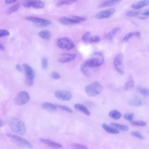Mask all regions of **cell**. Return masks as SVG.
Wrapping results in <instances>:
<instances>
[{"mask_svg": "<svg viewBox=\"0 0 149 149\" xmlns=\"http://www.w3.org/2000/svg\"><path fill=\"white\" fill-rule=\"evenodd\" d=\"M85 90L88 95L94 97L101 93L103 90V87L100 83L95 81L86 86Z\"/></svg>", "mask_w": 149, "mask_h": 149, "instance_id": "obj_3", "label": "cell"}, {"mask_svg": "<svg viewBox=\"0 0 149 149\" xmlns=\"http://www.w3.org/2000/svg\"><path fill=\"white\" fill-rule=\"evenodd\" d=\"M40 140L43 143L49 146L55 148H60L62 147L61 144L49 139L41 138Z\"/></svg>", "mask_w": 149, "mask_h": 149, "instance_id": "obj_17", "label": "cell"}, {"mask_svg": "<svg viewBox=\"0 0 149 149\" xmlns=\"http://www.w3.org/2000/svg\"><path fill=\"white\" fill-rule=\"evenodd\" d=\"M39 36L45 40L49 39L51 36V33L50 31L48 30H43L40 31L38 34Z\"/></svg>", "mask_w": 149, "mask_h": 149, "instance_id": "obj_23", "label": "cell"}, {"mask_svg": "<svg viewBox=\"0 0 149 149\" xmlns=\"http://www.w3.org/2000/svg\"><path fill=\"white\" fill-rule=\"evenodd\" d=\"M123 59V54L121 53H119L116 56L113 61L115 69L118 73L122 74H124L125 73Z\"/></svg>", "mask_w": 149, "mask_h": 149, "instance_id": "obj_7", "label": "cell"}, {"mask_svg": "<svg viewBox=\"0 0 149 149\" xmlns=\"http://www.w3.org/2000/svg\"><path fill=\"white\" fill-rule=\"evenodd\" d=\"M131 134L132 136L139 139L141 140L144 139V137L138 131H133L131 132Z\"/></svg>", "mask_w": 149, "mask_h": 149, "instance_id": "obj_36", "label": "cell"}, {"mask_svg": "<svg viewBox=\"0 0 149 149\" xmlns=\"http://www.w3.org/2000/svg\"><path fill=\"white\" fill-rule=\"evenodd\" d=\"M121 0H103L99 5V7L104 8L110 7L114 6L119 2Z\"/></svg>", "mask_w": 149, "mask_h": 149, "instance_id": "obj_15", "label": "cell"}, {"mask_svg": "<svg viewBox=\"0 0 149 149\" xmlns=\"http://www.w3.org/2000/svg\"><path fill=\"white\" fill-rule=\"evenodd\" d=\"M81 70L83 74L87 77L89 76V74L88 67L86 66L84 63L81 64Z\"/></svg>", "mask_w": 149, "mask_h": 149, "instance_id": "obj_32", "label": "cell"}, {"mask_svg": "<svg viewBox=\"0 0 149 149\" xmlns=\"http://www.w3.org/2000/svg\"><path fill=\"white\" fill-rule=\"evenodd\" d=\"M110 125L113 127L118 128L124 131H127L129 130L128 127L126 125L113 122L111 123Z\"/></svg>", "mask_w": 149, "mask_h": 149, "instance_id": "obj_26", "label": "cell"}, {"mask_svg": "<svg viewBox=\"0 0 149 149\" xmlns=\"http://www.w3.org/2000/svg\"><path fill=\"white\" fill-rule=\"evenodd\" d=\"M148 133H149V130L148 131Z\"/></svg>", "mask_w": 149, "mask_h": 149, "instance_id": "obj_52", "label": "cell"}, {"mask_svg": "<svg viewBox=\"0 0 149 149\" xmlns=\"http://www.w3.org/2000/svg\"><path fill=\"white\" fill-rule=\"evenodd\" d=\"M20 7L19 3H17L9 8L6 11V13L10 15L17 11Z\"/></svg>", "mask_w": 149, "mask_h": 149, "instance_id": "obj_25", "label": "cell"}, {"mask_svg": "<svg viewBox=\"0 0 149 149\" xmlns=\"http://www.w3.org/2000/svg\"><path fill=\"white\" fill-rule=\"evenodd\" d=\"M132 125L139 126H145L146 125V123L143 121H135L132 122Z\"/></svg>", "mask_w": 149, "mask_h": 149, "instance_id": "obj_34", "label": "cell"}, {"mask_svg": "<svg viewBox=\"0 0 149 149\" xmlns=\"http://www.w3.org/2000/svg\"><path fill=\"white\" fill-rule=\"evenodd\" d=\"M124 118L127 120L131 121L134 117V114L131 113H127L125 114L123 116Z\"/></svg>", "mask_w": 149, "mask_h": 149, "instance_id": "obj_39", "label": "cell"}, {"mask_svg": "<svg viewBox=\"0 0 149 149\" xmlns=\"http://www.w3.org/2000/svg\"><path fill=\"white\" fill-rule=\"evenodd\" d=\"M3 125V121L1 120L0 119V126L1 127Z\"/></svg>", "mask_w": 149, "mask_h": 149, "instance_id": "obj_50", "label": "cell"}, {"mask_svg": "<svg viewBox=\"0 0 149 149\" xmlns=\"http://www.w3.org/2000/svg\"><path fill=\"white\" fill-rule=\"evenodd\" d=\"M63 0V1H67V2H68L69 3H70L72 4L73 3L76 2V1H78V0Z\"/></svg>", "mask_w": 149, "mask_h": 149, "instance_id": "obj_47", "label": "cell"}, {"mask_svg": "<svg viewBox=\"0 0 149 149\" xmlns=\"http://www.w3.org/2000/svg\"><path fill=\"white\" fill-rule=\"evenodd\" d=\"M76 57V55L74 54H63L58 59V61L61 63H66L74 61Z\"/></svg>", "mask_w": 149, "mask_h": 149, "instance_id": "obj_13", "label": "cell"}, {"mask_svg": "<svg viewBox=\"0 0 149 149\" xmlns=\"http://www.w3.org/2000/svg\"><path fill=\"white\" fill-rule=\"evenodd\" d=\"M42 107L44 109L50 111H55L57 107L56 104L48 102H45L42 104Z\"/></svg>", "mask_w": 149, "mask_h": 149, "instance_id": "obj_21", "label": "cell"}, {"mask_svg": "<svg viewBox=\"0 0 149 149\" xmlns=\"http://www.w3.org/2000/svg\"><path fill=\"white\" fill-rule=\"evenodd\" d=\"M102 126L103 129L108 133L112 134H118L119 133V130L113 126L108 125L104 123H103Z\"/></svg>", "mask_w": 149, "mask_h": 149, "instance_id": "obj_20", "label": "cell"}, {"mask_svg": "<svg viewBox=\"0 0 149 149\" xmlns=\"http://www.w3.org/2000/svg\"><path fill=\"white\" fill-rule=\"evenodd\" d=\"M137 89L143 96L146 97L149 96V89H148L144 87H138Z\"/></svg>", "mask_w": 149, "mask_h": 149, "instance_id": "obj_27", "label": "cell"}, {"mask_svg": "<svg viewBox=\"0 0 149 149\" xmlns=\"http://www.w3.org/2000/svg\"><path fill=\"white\" fill-rule=\"evenodd\" d=\"M141 35V33L139 31H136L134 32V36L137 37H139Z\"/></svg>", "mask_w": 149, "mask_h": 149, "instance_id": "obj_46", "label": "cell"}, {"mask_svg": "<svg viewBox=\"0 0 149 149\" xmlns=\"http://www.w3.org/2000/svg\"><path fill=\"white\" fill-rule=\"evenodd\" d=\"M55 96L57 98L64 101H68L72 98V94L70 91L64 90H59L55 93Z\"/></svg>", "mask_w": 149, "mask_h": 149, "instance_id": "obj_11", "label": "cell"}, {"mask_svg": "<svg viewBox=\"0 0 149 149\" xmlns=\"http://www.w3.org/2000/svg\"><path fill=\"white\" fill-rule=\"evenodd\" d=\"M10 35L9 31L7 29H1L0 30V37H3L7 36Z\"/></svg>", "mask_w": 149, "mask_h": 149, "instance_id": "obj_38", "label": "cell"}, {"mask_svg": "<svg viewBox=\"0 0 149 149\" xmlns=\"http://www.w3.org/2000/svg\"><path fill=\"white\" fill-rule=\"evenodd\" d=\"M72 147L77 149H87L88 147L86 146L78 143H73L71 144Z\"/></svg>", "mask_w": 149, "mask_h": 149, "instance_id": "obj_35", "label": "cell"}, {"mask_svg": "<svg viewBox=\"0 0 149 149\" xmlns=\"http://www.w3.org/2000/svg\"><path fill=\"white\" fill-rule=\"evenodd\" d=\"M30 96L26 92L23 91L18 93L15 99V102L18 105H22L26 103L29 100Z\"/></svg>", "mask_w": 149, "mask_h": 149, "instance_id": "obj_9", "label": "cell"}, {"mask_svg": "<svg viewBox=\"0 0 149 149\" xmlns=\"http://www.w3.org/2000/svg\"><path fill=\"white\" fill-rule=\"evenodd\" d=\"M4 1L6 4H10L15 2L17 0H4Z\"/></svg>", "mask_w": 149, "mask_h": 149, "instance_id": "obj_44", "label": "cell"}, {"mask_svg": "<svg viewBox=\"0 0 149 149\" xmlns=\"http://www.w3.org/2000/svg\"><path fill=\"white\" fill-rule=\"evenodd\" d=\"M100 40V38L99 36H91L89 38L88 42L90 43H95L98 42Z\"/></svg>", "mask_w": 149, "mask_h": 149, "instance_id": "obj_30", "label": "cell"}, {"mask_svg": "<svg viewBox=\"0 0 149 149\" xmlns=\"http://www.w3.org/2000/svg\"><path fill=\"white\" fill-rule=\"evenodd\" d=\"M115 11V9L113 8L102 10L97 13L95 17L98 19L108 18L112 16Z\"/></svg>", "mask_w": 149, "mask_h": 149, "instance_id": "obj_12", "label": "cell"}, {"mask_svg": "<svg viewBox=\"0 0 149 149\" xmlns=\"http://www.w3.org/2000/svg\"><path fill=\"white\" fill-rule=\"evenodd\" d=\"M8 124L11 130L16 133L21 135L25 133V125L20 119L15 117H11L8 119Z\"/></svg>", "mask_w": 149, "mask_h": 149, "instance_id": "obj_1", "label": "cell"}, {"mask_svg": "<svg viewBox=\"0 0 149 149\" xmlns=\"http://www.w3.org/2000/svg\"><path fill=\"white\" fill-rule=\"evenodd\" d=\"M142 15L145 16H149V11H145L143 13Z\"/></svg>", "mask_w": 149, "mask_h": 149, "instance_id": "obj_49", "label": "cell"}, {"mask_svg": "<svg viewBox=\"0 0 149 149\" xmlns=\"http://www.w3.org/2000/svg\"><path fill=\"white\" fill-rule=\"evenodd\" d=\"M86 20V18L85 17L72 15L71 17H62L59 19V22L62 25H69L79 24Z\"/></svg>", "mask_w": 149, "mask_h": 149, "instance_id": "obj_5", "label": "cell"}, {"mask_svg": "<svg viewBox=\"0 0 149 149\" xmlns=\"http://www.w3.org/2000/svg\"><path fill=\"white\" fill-rule=\"evenodd\" d=\"M16 69L19 72H21L22 71V68L19 64H17L16 65Z\"/></svg>", "mask_w": 149, "mask_h": 149, "instance_id": "obj_45", "label": "cell"}, {"mask_svg": "<svg viewBox=\"0 0 149 149\" xmlns=\"http://www.w3.org/2000/svg\"><path fill=\"white\" fill-rule=\"evenodd\" d=\"M134 36V32H130L127 34L123 38V41L124 42H126L128 40Z\"/></svg>", "mask_w": 149, "mask_h": 149, "instance_id": "obj_40", "label": "cell"}, {"mask_svg": "<svg viewBox=\"0 0 149 149\" xmlns=\"http://www.w3.org/2000/svg\"><path fill=\"white\" fill-rule=\"evenodd\" d=\"M121 29L119 27L114 28L105 35V38L108 40H111L113 38L118 34L120 33Z\"/></svg>", "mask_w": 149, "mask_h": 149, "instance_id": "obj_14", "label": "cell"}, {"mask_svg": "<svg viewBox=\"0 0 149 149\" xmlns=\"http://www.w3.org/2000/svg\"><path fill=\"white\" fill-rule=\"evenodd\" d=\"M58 46L62 49L70 50L74 47V44L72 41L67 37L60 38L57 41Z\"/></svg>", "mask_w": 149, "mask_h": 149, "instance_id": "obj_6", "label": "cell"}, {"mask_svg": "<svg viewBox=\"0 0 149 149\" xmlns=\"http://www.w3.org/2000/svg\"><path fill=\"white\" fill-rule=\"evenodd\" d=\"M74 108L81 111L87 116H89L91 114L90 111L85 106L80 104H76L74 105Z\"/></svg>", "mask_w": 149, "mask_h": 149, "instance_id": "obj_19", "label": "cell"}, {"mask_svg": "<svg viewBox=\"0 0 149 149\" xmlns=\"http://www.w3.org/2000/svg\"><path fill=\"white\" fill-rule=\"evenodd\" d=\"M57 107L65 111L70 113L73 112L72 110L69 107L64 105H62L59 104H56Z\"/></svg>", "mask_w": 149, "mask_h": 149, "instance_id": "obj_31", "label": "cell"}, {"mask_svg": "<svg viewBox=\"0 0 149 149\" xmlns=\"http://www.w3.org/2000/svg\"><path fill=\"white\" fill-rule=\"evenodd\" d=\"M140 14L139 12H135L132 11H129L126 13V15L129 17H134L137 16Z\"/></svg>", "mask_w": 149, "mask_h": 149, "instance_id": "obj_41", "label": "cell"}, {"mask_svg": "<svg viewBox=\"0 0 149 149\" xmlns=\"http://www.w3.org/2000/svg\"><path fill=\"white\" fill-rule=\"evenodd\" d=\"M24 82L25 85L28 86H32L33 83V79L32 78L25 76Z\"/></svg>", "mask_w": 149, "mask_h": 149, "instance_id": "obj_29", "label": "cell"}, {"mask_svg": "<svg viewBox=\"0 0 149 149\" xmlns=\"http://www.w3.org/2000/svg\"><path fill=\"white\" fill-rule=\"evenodd\" d=\"M104 61V57L103 54L100 52H96L83 63L88 68H93L100 66Z\"/></svg>", "mask_w": 149, "mask_h": 149, "instance_id": "obj_2", "label": "cell"}, {"mask_svg": "<svg viewBox=\"0 0 149 149\" xmlns=\"http://www.w3.org/2000/svg\"><path fill=\"white\" fill-rule=\"evenodd\" d=\"M72 4L66 1L61 0V1L58 2L56 5L57 6H60L63 5H70Z\"/></svg>", "mask_w": 149, "mask_h": 149, "instance_id": "obj_42", "label": "cell"}, {"mask_svg": "<svg viewBox=\"0 0 149 149\" xmlns=\"http://www.w3.org/2000/svg\"><path fill=\"white\" fill-rule=\"evenodd\" d=\"M130 104L135 107H140L143 104L142 101L140 99L134 98L131 99L129 102Z\"/></svg>", "mask_w": 149, "mask_h": 149, "instance_id": "obj_22", "label": "cell"}, {"mask_svg": "<svg viewBox=\"0 0 149 149\" xmlns=\"http://www.w3.org/2000/svg\"><path fill=\"white\" fill-rule=\"evenodd\" d=\"M25 18L27 20L43 26H47L52 23L51 21L49 20L36 17L28 16Z\"/></svg>", "mask_w": 149, "mask_h": 149, "instance_id": "obj_10", "label": "cell"}, {"mask_svg": "<svg viewBox=\"0 0 149 149\" xmlns=\"http://www.w3.org/2000/svg\"><path fill=\"white\" fill-rule=\"evenodd\" d=\"M23 67L25 74V76L34 78L35 74L33 68L27 64H24Z\"/></svg>", "mask_w": 149, "mask_h": 149, "instance_id": "obj_16", "label": "cell"}, {"mask_svg": "<svg viewBox=\"0 0 149 149\" xmlns=\"http://www.w3.org/2000/svg\"><path fill=\"white\" fill-rule=\"evenodd\" d=\"M149 5V0H141L132 5V8L137 10Z\"/></svg>", "mask_w": 149, "mask_h": 149, "instance_id": "obj_18", "label": "cell"}, {"mask_svg": "<svg viewBox=\"0 0 149 149\" xmlns=\"http://www.w3.org/2000/svg\"><path fill=\"white\" fill-rule=\"evenodd\" d=\"M109 115L111 118L114 119H119L122 116L121 113L116 110H113L109 112Z\"/></svg>", "mask_w": 149, "mask_h": 149, "instance_id": "obj_24", "label": "cell"}, {"mask_svg": "<svg viewBox=\"0 0 149 149\" xmlns=\"http://www.w3.org/2000/svg\"><path fill=\"white\" fill-rule=\"evenodd\" d=\"M0 49L2 51H4L5 50V47L4 46L1 44H0Z\"/></svg>", "mask_w": 149, "mask_h": 149, "instance_id": "obj_48", "label": "cell"}, {"mask_svg": "<svg viewBox=\"0 0 149 149\" xmlns=\"http://www.w3.org/2000/svg\"><path fill=\"white\" fill-rule=\"evenodd\" d=\"M23 5L26 7L40 9L45 7V4L40 0H26L24 2Z\"/></svg>", "mask_w": 149, "mask_h": 149, "instance_id": "obj_8", "label": "cell"}, {"mask_svg": "<svg viewBox=\"0 0 149 149\" xmlns=\"http://www.w3.org/2000/svg\"><path fill=\"white\" fill-rule=\"evenodd\" d=\"M41 64L42 67L43 69L45 70L47 68L48 65V62L47 58L43 57L42 58L41 60Z\"/></svg>", "mask_w": 149, "mask_h": 149, "instance_id": "obj_33", "label": "cell"}, {"mask_svg": "<svg viewBox=\"0 0 149 149\" xmlns=\"http://www.w3.org/2000/svg\"><path fill=\"white\" fill-rule=\"evenodd\" d=\"M7 136L14 143L18 146L30 148H33L31 143L28 141L17 135L7 134Z\"/></svg>", "mask_w": 149, "mask_h": 149, "instance_id": "obj_4", "label": "cell"}, {"mask_svg": "<svg viewBox=\"0 0 149 149\" xmlns=\"http://www.w3.org/2000/svg\"><path fill=\"white\" fill-rule=\"evenodd\" d=\"M139 18L141 19H145V18H146V17H139Z\"/></svg>", "mask_w": 149, "mask_h": 149, "instance_id": "obj_51", "label": "cell"}, {"mask_svg": "<svg viewBox=\"0 0 149 149\" xmlns=\"http://www.w3.org/2000/svg\"><path fill=\"white\" fill-rule=\"evenodd\" d=\"M134 86V81L132 80H130L125 84L124 87V89L125 91H127L133 88Z\"/></svg>", "mask_w": 149, "mask_h": 149, "instance_id": "obj_28", "label": "cell"}, {"mask_svg": "<svg viewBox=\"0 0 149 149\" xmlns=\"http://www.w3.org/2000/svg\"><path fill=\"white\" fill-rule=\"evenodd\" d=\"M91 33L90 31H87L82 36L81 39L84 42H88V40L91 36Z\"/></svg>", "mask_w": 149, "mask_h": 149, "instance_id": "obj_37", "label": "cell"}, {"mask_svg": "<svg viewBox=\"0 0 149 149\" xmlns=\"http://www.w3.org/2000/svg\"><path fill=\"white\" fill-rule=\"evenodd\" d=\"M51 77L54 79H58L61 78L60 75L56 72H53L51 74Z\"/></svg>", "mask_w": 149, "mask_h": 149, "instance_id": "obj_43", "label": "cell"}]
</instances>
